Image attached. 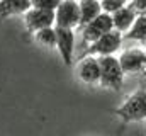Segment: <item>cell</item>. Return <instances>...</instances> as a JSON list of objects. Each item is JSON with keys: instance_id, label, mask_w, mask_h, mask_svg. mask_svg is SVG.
<instances>
[{"instance_id": "6da1fadb", "label": "cell", "mask_w": 146, "mask_h": 136, "mask_svg": "<svg viewBox=\"0 0 146 136\" xmlns=\"http://www.w3.org/2000/svg\"><path fill=\"white\" fill-rule=\"evenodd\" d=\"M114 114L124 123H139L146 119V89H138L133 92L117 109Z\"/></svg>"}, {"instance_id": "7a4b0ae2", "label": "cell", "mask_w": 146, "mask_h": 136, "mask_svg": "<svg viewBox=\"0 0 146 136\" xmlns=\"http://www.w3.org/2000/svg\"><path fill=\"white\" fill-rule=\"evenodd\" d=\"M100 65V80L99 83L104 89L119 92L124 85V73L115 56H100L97 58Z\"/></svg>"}, {"instance_id": "3957f363", "label": "cell", "mask_w": 146, "mask_h": 136, "mask_svg": "<svg viewBox=\"0 0 146 136\" xmlns=\"http://www.w3.org/2000/svg\"><path fill=\"white\" fill-rule=\"evenodd\" d=\"M121 44H122V34L117 31H110L106 36H102L100 39H97L95 43H92L87 48L83 56H95V58L114 56V53L121 48Z\"/></svg>"}, {"instance_id": "277c9868", "label": "cell", "mask_w": 146, "mask_h": 136, "mask_svg": "<svg viewBox=\"0 0 146 136\" xmlns=\"http://www.w3.org/2000/svg\"><path fill=\"white\" fill-rule=\"evenodd\" d=\"M80 24V10L78 2L75 0H63L60 2L58 9L54 10V27L75 29Z\"/></svg>"}, {"instance_id": "5b68a950", "label": "cell", "mask_w": 146, "mask_h": 136, "mask_svg": "<svg viewBox=\"0 0 146 136\" xmlns=\"http://www.w3.org/2000/svg\"><path fill=\"white\" fill-rule=\"evenodd\" d=\"M110 31H114L112 17H110L109 14L102 12L99 17H95L90 24H87L82 29V39H83L85 44H92V43H95L97 39H100L102 36H106Z\"/></svg>"}, {"instance_id": "8992f818", "label": "cell", "mask_w": 146, "mask_h": 136, "mask_svg": "<svg viewBox=\"0 0 146 136\" xmlns=\"http://www.w3.org/2000/svg\"><path fill=\"white\" fill-rule=\"evenodd\" d=\"M119 65L122 68L124 75H136L145 71L146 68V51L139 48H131L126 49L119 55Z\"/></svg>"}, {"instance_id": "52a82bcc", "label": "cell", "mask_w": 146, "mask_h": 136, "mask_svg": "<svg viewBox=\"0 0 146 136\" xmlns=\"http://www.w3.org/2000/svg\"><path fill=\"white\" fill-rule=\"evenodd\" d=\"M24 22H26V29L27 33L36 34L42 29L48 27H54V12L49 10H41L31 7L26 14H24Z\"/></svg>"}, {"instance_id": "ba28073f", "label": "cell", "mask_w": 146, "mask_h": 136, "mask_svg": "<svg viewBox=\"0 0 146 136\" xmlns=\"http://www.w3.org/2000/svg\"><path fill=\"white\" fill-rule=\"evenodd\" d=\"M56 29V49L66 67L73 65L75 58V33L73 29L65 27H54Z\"/></svg>"}, {"instance_id": "9c48e42d", "label": "cell", "mask_w": 146, "mask_h": 136, "mask_svg": "<svg viewBox=\"0 0 146 136\" xmlns=\"http://www.w3.org/2000/svg\"><path fill=\"white\" fill-rule=\"evenodd\" d=\"M78 78L87 85H95L100 80V65L95 56H82L76 65Z\"/></svg>"}, {"instance_id": "30bf717a", "label": "cell", "mask_w": 146, "mask_h": 136, "mask_svg": "<svg viewBox=\"0 0 146 136\" xmlns=\"http://www.w3.org/2000/svg\"><path fill=\"white\" fill-rule=\"evenodd\" d=\"M136 12L129 7V3H126L121 10H117L115 14H112L110 17H112V26H114V31H117V33H127L129 29H131V26H133V22H134V19H136Z\"/></svg>"}, {"instance_id": "8fae6325", "label": "cell", "mask_w": 146, "mask_h": 136, "mask_svg": "<svg viewBox=\"0 0 146 136\" xmlns=\"http://www.w3.org/2000/svg\"><path fill=\"white\" fill-rule=\"evenodd\" d=\"M78 10H80V24H78L80 29H83L87 24H90L95 17H99L102 14L100 2H97V0H82V2H78Z\"/></svg>"}, {"instance_id": "7c38bea8", "label": "cell", "mask_w": 146, "mask_h": 136, "mask_svg": "<svg viewBox=\"0 0 146 136\" xmlns=\"http://www.w3.org/2000/svg\"><path fill=\"white\" fill-rule=\"evenodd\" d=\"M33 7L29 0H2L0 2V19H9L14 15L26 14Z\"/></svg>"}, {"instance_id": "4fadbf2b", "label": "cell", "mask_w": 146, "mask_h": 136, "mask_svg": "<svg viewBox=\"0 0 146 136\" xmlns=\"http://www.w3.org/2000/svg\"><path fill=\"white\" fill-rule=\"evenodd\" d=\"M126 39L139 41L141 44L146 41V14H138L131 29L126 33Z\"/></svg>"}, {"instance_id": "5bb4252c", "label": "cell", "mask_w": 146, "mask_h": 136, "mask_svg": "<svg viewBox=\"0 0 146 136\" xmlns=\"http://www.w3.org/2000/svg\"><path fill=\"white\" fill-rule=\"evenodd\" d=\"M34 39H36V43H39L41 46L53 49V48H56V29L54 27L42 29V31H39V33L34 34Z\"/></svg>"}, {"instance_id": "9a60e30c", "label": "cell", "mask_w": 146, "mask_h": 136, "mask_svg": "<svg viewBox=\"0 0 146 136\" xmlns=\"http://www.w3.org/2000/svg\"><path fill=\"white\" fill-rule=\"evenodd\" d=\"M124 5H126L124 0H104V2H100L102 12H104V14H109V15L115 14L117 10H121Z\"/></svg>"}, {"instance_id": "2e32d148", "label": "cell", "mask_w": 146, "mask_h": 136, "mask_svg": "<svg viewBox=\"0 0 146 136\" xmlns=\"http://www.w3.org/2000/svg\"><path fill=\"white\" fill-rule=\"evenodd\" d=\"M60 5V0H36L33 2V7L34 9H41V10H49V12H54Z\"/></svg>"}, {"instance_id": "e0dca14e", "label": "cell", "mask_w": 146, "mask_h": 136, "mask_svg": "<svg viewBox=\"0 0 146 136\" xmlns=\"http://www.w3.org/2000/svg\"><path fill=\"white\" fill-rule=\"evenodd\" d=\"M129 7L136 12V14H146V0H138V2H131Z\"/></svg>"}, {"instance_id": "ac0fdd59", "label": "cell", "mask_w": 146, "mask_h": 136, "mask_svg": "<svg viewBox=\"0 0 146 136\" xmlns=\"http://www.w3.org/2000/svg\"><path fill=\"white\" fill-rule=\"evenodd\" d=\"M143 44H145V48H146V41H145V43H143Z\"/></svg>"}]
</instances>
